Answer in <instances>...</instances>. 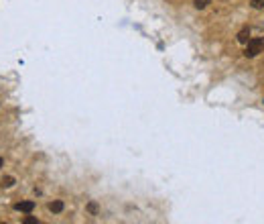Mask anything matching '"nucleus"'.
I'll use <instances>...</instances> for the list:
<instances>
[{
    "label": "nucleus",
    "mask_w": 264,
    "mask_h": 224,
    "mask_svg": "<svg viewBox=\"0 0 264 224\" xmlns=\"http://www.w3.org/2000/svg\"><path fill=\"white\" fill-rule=\"evenodd\" d=\"M210 2H212V0H193V6H195L197 10H201V8H205Z\"/></svg>",
    "instance_id": "5"
},
{
    "label": "nucleus",
    "mask_w": 264,
    "mask_h": 224,
    "mask_svg": "<svg viewBox=\"0 0 264 224\" xmlns=\"http://www.w3.org/2000/svg\"><path fill=\"white\" fill-rule=\"evenodd\" d=\"M2 165H4V159H2V157H0V167H2Z\"/></svg>",
    "instance_id": "10"
},
{
    "label": "nucleus",
    "mask_w": 264,
    "mask_h": 224,
    "mask_svg": "<svg viewBox=\"0 0 264 224\" xmlns=\"http://www.w3.org/2000/svg\"><path fill=\"white\" fill-rule=\"evenodd\" d=\"M264 51V39L262 37H256V39H250L246 43V49H244V55L246 57H256Z\"/></svg>",
    "instance_id": "1"
},
{
    "label": "nucleus",
    "mask_w": 264,
    "mask_h": 224,
    "mask_svg": "<svg viewBox=\"0 0 264 224\" xmlns=\"http://www.w3.org/2000/svg\"><path fill=\"white\" fill-rule=\"evenodd\" d=\"M12 186H15V177L8 175V177L2 179V188H12Z\"/></svg>",
    "instance_id": "6"
},
{
    "label": "nucleus",
    "mask_w": 264,
    "mask_h": 224,
    "mask_svg": "<svg viewBox=\"0 0 264 224\" xmlns=\"http://www.w3.org/2000/svg\"><path fill=\"white\" fill-rule=\"evenodd\" d=\"M15 210H17V212L31 214L33 210H35V202H33V200H24V202H19V204H15Z\"/></svg>",
    "instance_id": "2"
},
{
    "label": "nucleus",
    "mask_w": 264,
    "mask_h": 224,
    "mask_svg": "<svg viewBox=\"0 0 264 224\" xmlns=\"http://www.w3.org/2000/svg\"><path fill=\"white\" fill-rule=\"evenodd\" d=\"M238 41H240V43H248V41H250V29H242L238 33Z\"/></svg>",
    "instance_id": "4"
},
{
    "label": "nucleus",
    "mask_w": 264,
    "mask_h": 224,
    "mask_svg": "<svg viewBox=\"0 0 264 224\" xmlns=\"http://www.w3.org/2000/svg\"><path fill=\"white\" fill-rule=\"evenodd\" d=\"M24 224H39V220L33 218V216H29V218H24Z\"/></svg>",
    "instance_id": "8"
},
{
    "label": "nucleus",
    "mask_w": 264,
    "mask_h": 224,
    "mask_svg": "<svg viewBox=\"0 0 264 224\" xmlns=\"http://www.w3.org/2000/svg\"><path fill=\"white\" fill-rule=\"evenodd\" d=\"M88 208H90V212H92V214H96V212H98V206H96V204H90Z\"/></svg>",
    "instance_id": "9"
},
{
    "label": "nucleus",
    "mask_w": 264,
    "mask_h": 224,
    "mask_svg": "<svg viewBox=\"0 0 264 224\" xmlns=\"http://www.w3.org/2000/svg\"><path fill=\"white\" fill-rule=\"evenodd\" d=\"M250 4H252L254 10H260V8H264V0H252Z\"/></svg>",
    "instance_id": "7"
},
{
    "label": "nucleus",
    "mask_w": 264,
    "mask_h": 224,
    "mask_svg": "<svg viewBox=\"0 0 264 224\" xmlns=\"http://www.w3.org/2000/svg\"><path fill=\"white\" fill-rule=\"evenodd\" d=\"M49 210H51V212H55V214L63 212V202H61V200H55V202H51V204H49Z\"/></svg>",
    "instance_id": "3"
}]
</instances>
